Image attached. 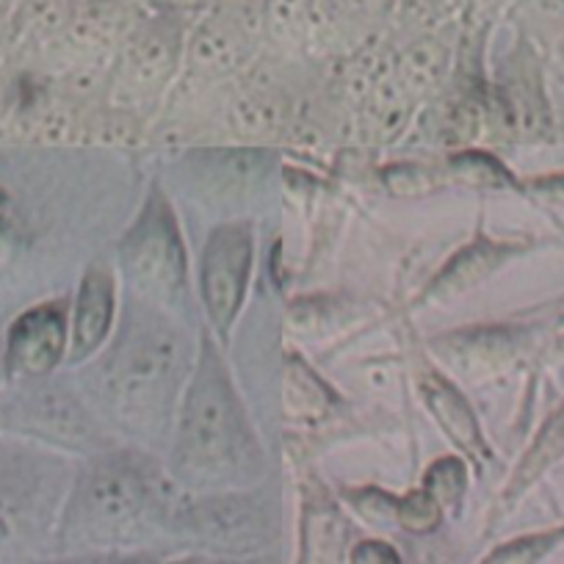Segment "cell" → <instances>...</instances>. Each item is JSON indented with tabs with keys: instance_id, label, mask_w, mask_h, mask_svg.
Instances as JSON below:
<instances>
[{
	"instance_id": "obj_19",
	"label": "cell",
	"mask_w": 564,
	"mask_h": 564,
	"mask_svg": "<svg viewBox=\"0 0 564 564\" xmlns=\"http://www.w3.org/2000/svg\"><path fill=\"white\" fill-rule=\"evenodd\" d=\"M498 106H501V113L507 117L512 130H534L540 124L542 106L536 100L534 84H529L523 75L501 86V102Z\"/></svg>"
},
{
	"instance_id": "obj_5",
	"label": "cell",
	"mask_w": 564,
	"mask_h": 564,
	"mask_svg": "<svg viewBox=\"0 0 564 564\" xmlns=\"http://www.w3.org/2000/svg\"><path fill=\"white\" fill-rule=\"evenodd\" d=\"M170 529L227 558H252L274 540L269 503L247 492L177 501Z\"/></svg>"
},
{
	"instance_id": "obj_15",
	"label": "cell",
	"mask_w": 564,
	"mask_h": 564,
	"mask_svg": "<svg viewBox=\"0 0 564 564\" xmlns=\"http://www.w3.org/2000/svg\"><path fill=\"white\" fill-rule=\"evenodd\" d=\"M340 553H344V523L338 512L329 507L311 509L305 520L300 564H338Z\"/></svg>"
},
{
	"instance_id": "obj_25",
	"label": "cell",
	"mask_w": 564,
	"mask_h": 564,
	"mask_svg": "<svg viewBox=\"0 0 564 564\" xmlns=\"http://www.w3.org/2000/svg\"><path fill=\"white\" fill-rule=\"evenodd\" d=\"M62 564H95V562H84V558H67V562Z\"/></svg>"
},
{
	"instance_id": "obj_9",
	"label": "cell",
	"mask_w": 564,
	"mask_h": 564,
	"mask_svg": "<svg viewBox=\"0 0 564 564\" xmlns=\"http://www.w3.org/2000/svg\"><path fill=\"white\" fill-rule=\"evenodd\" d=\"M67 344V311L58 302L34 307L12 324L3 368L12 377L40 379L62 362Z\"/></svg>"
},
{
	"instance_id": "obj_1",
	"label": "cell",
	"mask_w": 564,
	"mask_h": 564,
	"mask_svg": "<svg viewBox=\"0 0 564 564\" xmlns=\"http://www.w3.org/2000/svg\"><path fill=\"white\" fill-rule=\"evenodd\" d=\"M186 368L183 335L148 302H133L100 366L102 404L122 430L150 441L166 430Z\"/></svg>"
},
{
	"instance_id": "obj_16",
	"label": "cell",
	"mask_w": 564,
	"mask_h": 564,
	"mask_svg": "<svg viewBox=\"0 0 564 564\" xmlns=\"http://www.w3.org/2000/svg\"><path fill=\"white\" fill-rule=\"evenodd\" d=\"M329 390L324 388L322 379L305 366V362L291 357L289 371H285V406H289L291 417H322L329 410Z\"/></svg>"
},
{
	"instance_id": "obj_26",
	"label": "cell",
	"mask_w": 564,
	"mask_h": 564,
	"mask_svg": "<svg viewBox=\"0 0 564 564\" xmlns=\"http://www.w3.org/2000/svg\"><path fill=\"white\" fill-rule=\"evenodd\" d=\"M562 351H564V340H562Z\"/></svg>"
},
{
	"instance_id": "obj_8",
	"label": "cell",
	"mask_w": 564,
	"mask_h": 564,
	"mask_svg": "<svg viewBox=\"0 0 564 564\" xmlns=\"http://www.w3.org/2000/svg\"><path fill=\"white\" fill-rule=\"evenodd\" d=\"M249 274H252V230L249 225H221L210 232L203 252V300L214 327L221 333L230 329L241 311L247 294Z\"/></svg>"
},
{
	"instance_id": "obj_11",
	"label": "cell",
	"mask_w": 564,
	"mask_h": 564,
	"mask_svg": "<svg viewBox=\"0 0 564 564\" xmlns=\"http://www.w3.org/2000/svg\"><path fill=\"white\" fill-rule=\"evenodd\" d=\"M421 393H423V401H426V406H430V412L443 426V432L452 437L454 446H459L465 454H470V457H479L481 430L474 410H470L468 399H465V395L437 371L423 373Z\"/></svg>"
},
{
	"instance_id": "obj_13",
	"label": "cell",
	"mask_w": 564,
	"mask_h": 564,
	"mask_svg": "<svg viewBox=\"0 0 564 564\" xmlns=\"http://www.w3.org/2000/svg\"><path fill=\"white\" fill-rule=\"evenodd\" d=\"M558 457H564V406L558 412H553L545 421V426L540 430V435L534 437L529 452L523 454L520 465L514 468L512 479H509L507 492H503V501H514L520 492L529 490Z\"/></svg>"
},
{
	"instance_id": "obj_23",
	"label": "cell",
	"mask_w": 564,
	"mask_h": 564,
	"mask_svg": "<svg viewBox=\"0 0 564 564\" xmlns=\"http://www.w3.org/2000/svg\"><path fill=\"white\" fill-rule=\"evenodd\" d=\"M349 564H401V558L395 547L388 545V542L366 540L351 547Z\"/></svg>"
},
{
	"instance_id": "obj_10",
	"label": "cell",
	"mask_w": 564,
	"mask_h": 564,
	"mask_svg": "<svg viewBox=\"0 0 564 564\" xmlns=\"http://www.w3.org/2000/svg\"><path fill=\"white\" fill-rule=\"evenodd\" d=\"M113 318V282L106 269H89L78 291L73 318V360L89 357L106 340Z\"/></svg>"
},
{
	"instance_id": "obj_22",
	"label": "cell",
	"mask_w": 564,
	"mask_h": 564,
	"mask_svg": "<svg viewBox=\"0 0 564 564\" xmlns=\"http://www.w3.org/2000/svg\"><path fill=\"white\" fill-rule=\"evenodd\" d=\"M454 166L459 170V175L470 177L474 183H507V170L501 164H496L490 155L468 153L454 161Z\"/></svg>"
},
{
	"instance_id": "obj_2",
	"label": "cell",
	"mask_w": 564,
	"mask_h": 564,
	"mask_svg": "<svg viewBox=\"0 0 564 564\" xmlns=\"http://www.w3.org/2000/svg\"><path fill=\"white\" fill-rule=\"evenodd\" d=\"M260 459L263 454L249 430L230 373L210 340H203L192 382L183 395L172 452L177 479L199 490L241 485L260 474Z\"/></svg>"
},
{
	"instance_id": "obj_18",
	"label": "cell",
	"mask_w": 564,
	"mask_h": 564,
	"mask_svg": "<svg viewBox=\"0 0 564 564\" xmlns=\"http://www.w3.org/2000/svg\"><path fill=\"white\" fill-rule=\"evenodd\" d=\"M558 542H564V525L503 542L481 564H540L547 553H553V547H558Z\"/></svg>"
},
{
	"instance_id": "obj_3",
	"label": "cell",
	"mask_w": 564,
	"mask_h": 564,
	"mask_svg": "<svg viewBox=\"0 0 564 564\" xmlns=\"http://www.w3.org/2000/svg\"><path fill=\"white\" fill-rule=\"evenodd\" d=\"M177 501L164 492L159 476L130 457L91 463L75 481L58 529V547L106 551L148 534L161 520L170 523Z\"/></svg>"
},
{
	"instance_id": "obj_14",
	"label": "cell",
	"mask_w": 564,
	"mask_h": 564,
	"mask_svg": "<svg viewBox=\"0 0 564 564\" xmlns=\"http://www.w3.org/2000/svg\"><path fill=\"white\" fill-rule=\"evenodd\" d=\"M316 0H260L263 36L285 51H296L311 40Z\"/></svg>"
},
{
	"instance_id": "obj_6",
	"label": "cell",
	"mask_w": 564,
	"mask_h": 564,
	"mask_svg": "<svg viewBox=\"0 0 564 564\" xmlns=\"http://www.w3.org/2000/svg\"><path fill=\"white\" fill-rule=\"evenodd\" d=\"M51 474L42 457L0 443V564H14L45 523Z\"/></svg>"
},
{
	"instance_id": "obj_24",
	"label": "cell",
	"mask_w": 564,
	"mask_h": 564,
	"mask_svg": "<svg viewBox=\"0 0 564 564\" xmlns=\"http://www.w3.org/2000/svg\"><path fill=\"white\" fill-rule=\"evenodd\" d=\"M175 564H269V562H260V558L216 556V558H186V562H175Z\"/></svg>"
},
{
	"instance_id": "obj_17",
	"label": "cell",
	"mask_w": 564,
	"mask_h": 564,
	"mask_svg": "<svg viewBox=\"0 0 564 564\" xmlns=\"http://www.w3.org/2000/svg\"><path fill=\"white\" fill-rule=\"evenodd\" d=\"M470 0H399L393 23L399 29L412 31H432L441 25H452L465 18Z\"/></svg>"
},
{
	"instance_id": "obj_4",
	"label": "cell",
	"mask_w": 564,
	"mask_h": 564,
	"mask_svg": "<svg viewBox=\"0 0 564 564\" xmlns=\"http://www.w3.org/2000/svg\"><path fill=\"white\" fill-rule=\"evenodd\" d=\"M119 258L124 274L148 300L175 302L186 289V249L164 194H150L119 247Z\"/></svg>"
},
{
	"instance_id": "obj_20",
	"label": "cell",
	"mask_w": 564,
	"mask_h": 564,
	"mask_svg": "<svg viewBox=\"0 0 564 564\" xmlns=\"http://www.w3.org/2000/svg\"><path fill=\"white\" fill-rule=\"evenodd\" d=\"M465 481H468V470H465L463 459L446 457L426 470L423 490L441 503L443 512H454L465 496Z\"/></svg>"
},
{
	"instance_id": "obj_21",
	"label": "cell",
	"mask_w": 564,
	"mask_h": 564,
	"mask_svg": "<svg viewBox=\"0 0 564 564\" xmlns=\"http://www.w3.org/2000/svg\"><path fill=\"white\" fill-rule=\"evenodd\" d=\"M390 512L399 520L401 529L412 531V534H430V531H435L441 525L443 514H446L441 503L423 490V487L417 492H410V496L390 503Z\"/></svg>"
},
{
	"instance_id": "obj_7",
	"label": "cell",
	"mask_w": 564,
	"mask_h": 564,
	"mask_svg": "<svg viewBox=\"0 0 564 564\" xmlns=\"http://www.w3.org/2000/svg\"><path fill=\"white\" fill-rule=\"evenodd\" d=\"M0 430L67 448H91L100 443L95 421L73 393L58 384H29L0 404Z\"/></svg>"
},
{
	"instance_id": "obj_12",
	"label": "cell",
	"mask_w": 564,
	"mask_h": 564,
	"mask_svg": "<svg viewBox=\"0 0 564 564\" xmlns=\"http://www.w3.org/2000/svg\"><path fill=\"white\" fill-rule=\"evenodd\" d=\"M512 252V247H503V243L487 241L479 238L476 243L465 247L463 252L454 254L446 263V269L435 276L423 300H446V296L459 294V291L474 289L476 282H481L485 276H490L498 265L507 260V254Z\"/></svg>"
}]
</instances>
